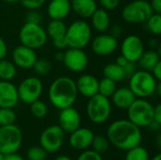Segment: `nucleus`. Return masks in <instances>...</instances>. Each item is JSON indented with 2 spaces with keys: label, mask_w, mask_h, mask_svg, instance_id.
<instances>
[{
  "label": "nucleus",
  "mask_w": 161,
  "mask_h": 160,
  "mask_svg": "<svg viewBox=\"0 0 161 160\" xmlns=\"http://www.w3.org/2000/svg\"><path fill=\"white\" fill-rule=\"evenodd\" d=\"M107 138L116 148L127 151L141 144L142 134L141 128L129 120H117L111 123L107 131Z\"/></svg>",
  "instance_id": "obj_1"
},
{
  "label": "nucleus",
  "mask_w": 161,
  "mask_h": 160,
  "mask_svg": "<svg viewBox=\"0 0 161 160\" xmlns=\"http://www.w3.org/2000/svg\"><path fill=\"white\" fill-rule=\"evenodd\" d=\"M78 91L75 81L68 76H59L50 85L48 98L50 103L58 109L73 107L77 99Z\"/></svg>",
  "instance_id": "obj_2"
},
{
  "label": "nucleus",
  "mask_w": 161,
  "mask_h": 160,
  "mask_svg": "<svg viewBox=\"0 0 161 160\" xmlns=\"http://www.w3.org/2000/svg\"><path fill=\"white\" fill-rule=\"evenodd\" d=\"M92 27L83 19L73 22L67 26L65 41L69 48H85L92 40Z\"/></svg>",
  "instance_id": "obj_3"
},
{
  "label": "nucleus",
  "mask_w": 161,
  "mask_h": 160,
  "mask_svg": "<svg viewBox=\"0 0 161 160\" xmlns=\"http://www.w3.org/2000/svg\"><path fill=\"white\" fill-rule=\"evenodd\" d=\"M158 82L150 72L139 70L129 78L128 88L137 98L145 99L155 94Z\"/></svg>",
  "instance_id": "obj_4"
},
{
  "label": "nucleus",
  "mask_w": 161,
  "mask_h": 160,
  "mask_svg": "<svg viewBox=\"0 0 161 160\" xmlns=\"http://www.w3.org/2000/svg\"><path fill=\"white\" fill-rule=\"evenodd\" d=\"M126 110L127 120L140 128L148 127L154 121V106L146 99L136 98Z\"/></svg>",
  "instance_id": "obj_5"
},
{
  "label": "nucleus",
  "mask_w": 161,
  "mask_h": 160,
  "mask_svg": "<svg viewBox=\"0 0 161 160\" xmlns=\"http://www.w3.org/2000/svg\"><path fill=\"white\" fill-rule=\"evenodd\" d=\"M111 108L112 107L110 100L108 97L97 93L89 98L86 111L91 122L100 124L108 120L111 114Z\"/></svg>",
  "instance_id": "obj_6"
},
{
  "label": "nucleus",
  "mask_w": 161,
  "mask_h": 160,
  "mask_svg": "<svg viewBox=\"0 0 161 160\" xmlns=\"http://www.w3.org/2000/svg\"><path fill=\"white\" fill-rule=\"evenodd\" d=\"M19 39L22 45L36 50L42 48L46 43L48 36L46 30L41 25V24L25 22L20 29Z\"/></svg>",
  "instance_id": "obj_7"
},
{
  "label": "nucleus",
  "mask_w": 161,
  "mask_h": 160,
  "mask_svg": "<svg viewBox=\"0 0 161 160\" xmlns=\"http://www.w3.org/2000/svg\"><path fill=\"white\" fill-rule=\"evenodd\" d=\"M23 133L13 124L0 126V153L5 155L17 153L22 146Z\"/></svg>",
  "instance_id": "obj_8"
},
{
  "label": "nucleus",
  "mask_w": 161,
  "mask_h": 160,
  "mask_svg": "<svg viewBox=\"0 0 161 160\" xmlns=\"http://www.w3.org/2000/svg\"><path fill=\"white\" fill-rule=\"evenodd\" d=\"M153 13L149 1L134 0L123 8L122 18L128 24H142L145 23Z\"/></svg>",
  "instance_id": "obj_9"
},
{
  "label": "nucleus",
  "mask_w": 161,
  "mask_h": 160,
  "mask_svg": "<svg viewBox=\"0 0 161 160\" xmlns=\"http://www.w3.org/2000/svg\"><path fill=\"white\" fill-rule=\"evenodd\" d=\"M43 84L39 77L29 76L25 78L17 88L19 101L30 105L36 100H39L42 94Z\"/></svg>",
  "instance_id": "obj_10"
},
{
  "label": "nucleus",
  "mask_w": 161,
  "mask_h": 160,
  "mask_svg": "<svg viewBox=\"0 0 161 160\" xmlns=\"http://www.w3.org/2000/svg\"><path fill=\"white\" fill-rule=\"evenodd\" d=\"M65 132L59 125H50L46 127L40 136V146L47 153H56L63 145Z\"/></svg>",
  "instance_id": "obj_11"
},
{
  "label": "nucleus",
  "mask_w": 161,
  "mask_h": 160,
  "mask_svg": "<svg viewBox=\"0 0 161 160\" xmlns=\"http://www.w3.org/2000/svg\"><path fill=\"white\" fill-rule=\"evenodd\" d=\"M62 62L73 73H81L89 65V58L83 49L68 48L63 53Z\"/></svg>",
  "instance_id": "obj_12"
},
{
  "label": "nucleus",
  "mask_w": 161,
  "mask_h": 160,
  "mask_svg": "<svg viewBox=\"0 0 161 160\" xmlns=\"http://www.w3.org/2000/svg\"><path fill=\"white\" fill-rule=\"evenodd\" d=\"M143 52L144 43L138 35H128L121 43V55L130 62H137Z\"/></svg>",
  "instance_id": "obj_13"
},
{
  "label": "nucleus",
  "mask_w": 161,
  "mask_h": 160,
  "mask_svg": "<svg viewBox=\"0 0 161 160\" xmlns=\"http://www.w3.org/2000/svg\"><path fill=\"white\" fill-rule=\"evenodd\" d=\"M118 47V40L107 33H100L92 41V50L100 57L111 55Z\"/></svg>",
  "instance_id": "obj_14"
},
{
  "label": "nucleus",
  "mask_w": 161,
  "mask_h": 160,
  "mask_svg": "<svg viewBox=\"0 0 161 160\" xmlns=\"http://www.w3.org/2000/svg\"><path fill=\"white\" fill-rule=\"evenodd\" d=\"M47 36L52 40L53 45L58 51L67 48L65 34L67 30V25L62 20H51L46 26Z\"/></svg>",
  "instance_id": "obj_15"
},
{
  "label": "nucleus",
  "mask_w": 161,
  "mask_h": 160,
  "mask_svg": "<svg viewBox=\"0 0 161 160\" xmlns=\"http://www.w3.org/2000/svg\"><path fill=\"white\" fill-rule=\"evenodd\" d=\"M81 117L79 112L73 107L60 109L58 114V125L65 133H72L80 127Z\"/></svg>",
  "instance_id": "obj_16"
},
{
  "label": "nucleus",
  "mask_w": 161,
  "mask_h": 160,
  "mask_svg": "<svg viewBox=\"0 0 161 160\" xmlns=\"http://www.w3.org/2000/svg\"><path fill=\"white\" fill-rule=\"evenodd\" d=\"M37 55L34 49L25 45H20L12 51V62L21 69H31L37 60Z\"/></svg>",
  "instance_id": "obj_17"
},
{
  "label": "nucleus",
  "mask_w": 161,
  "mask_h": 160,
  "mask_svg": "<svg viewBox=\"0 0 161 160\" xmlns=\"http://www.w3.org/2000/svg\"><path fill=\"white\" fill-rule=\"evenodd\" d=\"M93 137L94 134L91 129L86 127H78L76 130L70 133L69 143L73 149L84 151L91 147Z\"/></svg>",
  "instance_id": "obj_18"
},
{
  "label": "nucleus",
  "mask_w": 161,
  "mask_h": 160,
  "mask_svg": "<svg viewBox=\"0 0 161 160\" xmlns=\"http://www.w3.org/2000/svg\"><path fill=\"white\" fill-rule=\"evenodd\" d=\"M18 102L17 87L10 81L0 80V108H13Z\"/></svg>",
  "instance_id": "obj_19"
},
{
  "label": "nucleus",
  "mask_w": 161,
  "mask_h": 160,
  "mask_svg": "<svg viewBox=\"0 0 161 160\" xmlns=\"http://www.w3.org/2000/svg\"><path fill=\"white\" fill-rule=\"evenodd\" d=\"M78 93L84 97L90 98L98 93L99 80L92 74H86L80 75L75 81Z\"/></svg>",
  "instance_id": "obj_20"
},
{
  "label": "nucleus",
  "mask_w": 161,
  "mask_h": 160,
  "mask_svg": "<svg viewBox=\"0 0 161 160\" xmlns=\"http://www.w3.org/2000/svg\"><path fill=\"white\" fill-rule=\"evenodd\" d=\"M70 0H51L48 4L47 13L51 20H64L71 12Z\"/></svg>",
  "instance_id": "obj_21"
},
{
  "label": "nucleus",
  "mask_w": 161,
  "mask_h": 160,
  "mask_svg": "<svg viewBox=\"0 0 161 160\" xmlns=\"http://www.w3.org/2000/svg\"><path fill=\"white\" fill-rule=\"evenodd\" d=\"M136 98L137 97L128 87H122L116 89L114 93L111 95V102L117 108L126 110Z\"/></svg>",
  "instance_id": "obj_22"
},
{
  "label": "nucleus",
  "mask_w": 161,
  "mask_h": 160,
  "mask_svg": "<svg viewBox=\"0 0 161 160\" xmlns=\"http://www.w3.org/2000/svg\"><path fill=\"white\" fill-rule=\"evenodd\" d=\"M71 8L81 19H88L97 9V3L95 0H72Z\"/></svg>",
  "instance_id": "obj_23"
},
{
  "label": "nucleus",
  "mask_w": 161,
  "mask_h": 160,
  "mask_svg": "<svg viewBox=\"0 0 161 160\" xmlns=\"http://www.w3.org/2000/svg\"><path fill=\"white\" fill-rule=\"evenodd\" d=\"M92 27L99 33H105L110 26V17L108 11L104 8H98L91 17Z\"/></svg>",
  "instance_id": "obj_24"
},
{
  "label": "nucleus",
  "mask_w": 161,
  "mask_h": 160,
  "mask_svg": "<svg viewBox=\"0 0 161 160\" xmlns=\"http://www.w3.org/2000/svg\"><path fill=\"white\" fill-rule=\"evenodd\" d=\"M160 61V55L154 49L147 50L142 54L141 58L137 62H139L140 67L142 70L147 71V72H152L154 67Z\"/></svg>",
  "instance_id": "obj_25"
},
{
  "label": "nucleus",
  "mask_w": 161,
  "mask_h": 160,
  "mask_svg": "<svg viewBox=\"0 0 161 160\" xmlns=\"http://www.w3.org/2000/svg\"><path fill=\"white\" fill-rule=\"evenodd\" d=\"M103 74H104L105 77H107L116 83L122 81L125 78L124 68L119 66L115 62L107 64L103 69Z\"/></svg>",
  "instance_id": "obj_26"
},
{
  "label": "nucleus",
  "mask_w": 161,
  "mask_h": 160,
  "mask_svg": "<svg viewBox=\"0 0 161 160\" xmlns=\"http://www.w3.org/2000/svg\"><path fill=\"white\" fill-rule=\"evenodd\" d=\"M17 74V67L15 64L6 58L0 59V80L10 81Z\"/></svg>",
  "instance_id": "obj_27"
},
{
  "label": "nucleus",
  "mask_w": 161,
  "mask_h": 160,
  "mask_svg": "<svg viewBox=\"0 0 161 160\" xmlns=\"http://www.w3.org/2000/svg\"><path fill=\"white\" fill-rule=\"evenodd\" d=\"M117 89L116 82L104 77L103 79L99 80V85H98V93H100L103 96H106L108 98L111 97V95L114 93V91Z\"/></svg>",
  "instance_id": "obj_28"
},
{
  "label": "nucleus",
  "mask_w": 161,
  "mask_h": 160,
  "mask_svg": "<svg viewBox=\"0 0 161 160\" xmlns=\"http://www.w3.org/2000/svg\"><path fill=\"white\" fill-rule=\"evenodd\" d=\"M148 31L155 35L159 36L161 34V13H153L145 22Z\"/></svg>",
  "instance_id": "obj_29"
},
{
  "label": "nucleus",
  "mask_w": 161,
  "mask_h": 160,
  "mask_svg": "<svg viewBox=\"0 0 161 160\" xmlns=\"http://www.w3.org/2000/svg\"><path fill=\"white\" fill-rule=\"evenodd\" d=\"M109 144L110 143H109L107 137L102 136V135H97V136L93 137L91 147L92 148V150H93L94 152L102 155V154L106 153L108 150Z\"/></svg>",
  "instance_id": "obj_30"
},
{
  "label": "nucleus",
  "mask_w": 161,
  "mask_h": 160,
  "mask_svg": "<svg viewBox=\"0 0 161 160\" xmlns=\"http://www.w3.org/2000/svg\"><path fill=\"white\" fill-rule=\"evenodd\" d=\"M125 160H149L148 151L141 145L126 151Z\"/></svg>",
  "instance_id": "obj_31"
},
{
  "label": "nucleus",
  "mask_w": 161,
  "mask_h": 160,
  "mask_svg": "<svg viewBox=\"0 0 161 160\" xmlns=\"http://www.w3.org/2000/svg\"><path fill=\"white\" fill-rule=\"evenodd\" d=\"M30 112L31 114L38 118V119H42L44 118L47 113H48V108L46 106V104L42 101V100H36L33 103H31L30 105Z\"/></svg>",
  "instance_id": "obj_32"
},
{
  "label": "nucleus",
  "mask_w": 161,
  "mask_h": 160,
  "mask_svg": "<svg viewBox=\"0 0 161 160\" xmlns=\"http://www.w3.org/2000/svg\"><path fill=\"white\" fill-rule=\"evenodd\" d=\"M16 121V114L12 108H0V126L13 124Z\"/></svg>",
  "instance_id": "obj_33"
},
{
  "label": "nucleus",
  "mask_w": 161,
  "mask_h": 160,
  "mask_svg": "<svg viewBox=\"0 0 161 160\" xmlns=\"http://www.w3.org/2000/svg\"><path fill=\"white\" fill-rule=\"evenodd\" d=\"M34 72L38 74V75H46L48 74L51 70H52V65L51 63L45 59V58H37L36 62L34 63L33 67Z\"/></svg>",
  "instance_id": "obj_34"
},
{
  "label": "nucleus",
  "mask_w": 161,
  "mask_h": 160,
  "mask_svg": "<svg viewBox=\"0 0 161 160\" xmlns=\"http://www.w3.org/2000/svg\"><path fill=\"white\" fill-rule=\"evenodd\" d=\"M47 152L41 146L30 147L27 151L26 157L28 160H45L47 157Z\"/></svg>",
  "instance_id": "obj_35"
},
{
  "label": "nucleus",
  "mask_w": 161,
  "mask_h": 160,
  "mask_svg": "<svg viewBox=\"0 0 161 160\" xmlns=\"http://www.w3.org/2000/svg\"><path fill=\"white\" fill-rule=\"evenodd\" d=\"M76 160H103L102 156L93 150H84Z\"/></svg>",
  "instance_id": "obj_36"
},
{
  "label": "nucleus",
  "mask_w": 161,
  "mask_h": 160,
  "mask_svg": "<svg viewBox=\"0 0 161 160\" xmlns=\"http://www.w3.org/2000/svg\"><path fill=\"white\" fill-rule=\"evenodd\" d=\"M46 0H20V3L22 4L23 7L25 8L29 9H38L43 4L45 3Z\"/></svg>",
  "instance_id": "obj_37"
},
{
  "label": "nucleus",
  "mask_w": 161,
  "mask_h": 160,
  "mask_svg": "<svg viewBox=\"0 0 161 160\" xmlns=\"http://www.w3.org/2000/svg\"><path fill=\"white\" fill-rule=\"evenodd\" d=\"M41 21H42V15L37 11V9H29V11L25 15L26 23L41 24Z\"/></svg>",
  "instance_id": "obj_38"
},
{
  "label": "nucleus",
  "mask_w": 161,
  "mask_h": 160,
  "mask_svg": "<svg viewBox=\"0 0 161 160\" xmlns=\"http://www.w3.org/2000/svg\"><path fill=\"white\" fill-rule=\"evenodd\" d=\"M98 1L102 6V8L108 11L116 9L121 3V0H98Z\"/></svg>",
  "instance_id": "obj_39"
},
{
  "label": "nucleus",
  "mask_w": 161,
  "mask_h": 160,
  "mask_svg": "<svg viewBox=\"0 0 161 160\" xmlns=\"http://www.w3.org/2000/svg\"><path fill=\"white\" fill-rule=\"evenodd\" d=\"M124 71H125V78H130L135 72L137 71V67H136V62H128L125 67H124Z\"/></svg>",
  "instance_id": "obj_40"
},
{
  "label": "nucleus",
  "mask_w": 161,
  "mask_h": 160,
  "mask_svg": "<svg viewBox=\"0 0 161 160\" xmlns=\"http://www.w3.org/2000/svg\"><path fill=\"white\" fill-rule=\"evenodd\" d=\"M123 31H124L123 27L120 25H117L116 24V25H114L111 26V28H110V35L113 36L114 38H116L118 40L119 38L122 37Z\"/></svg>",
  "instance_id": "obj_41"
},
{
  "label": "nucleus",
  "mask_w": 161,
  "mask_h": 160,
  "mask_svg": "<svg viewBox=\"0 0 161 160\" xmlns=\"http://www.w3.org/2000/svg\"><path fill=\"white\" fill-rule=\"evenodd\" d=\"M8 53V46L4 39L0 36V59H3L6 58Z\"/></svg>",
  "instance_id": "obj_42"
},
{
  "label": "nucleus",
  "mask_w": 161,
  "mask_h": 160,
  "mask_svg": "<svg viewBox=\"0 0 161 160\" xmlns=\"http://www.w3.org/2000/svg\"><path fill=\"white\" fill-rule=\"evenodd\" d=\"M153 116H154V121L161 124V105L160 104H158L156 107H154Z\"/></svg>",
  "instance_id": "obj_43"
},
{
  "label": "nucleus",
  "mask_w": 161,
  "mask_h": 160,
  "mask_svg": "<svg viewBox=\"0 0 161 160\" xmlns=\"http://www.w3.org/2000/svg\"><path fill=\"white\" fill-rule=\"evenodd\" d=\"M149 3L155 13H161V0H149Z\"/></svg>",
  "instance_id": "obj_44"
},
{
  "label": "nucleus",
  "mask_w": 161,
  "mask_h": 160,
  "mask_svg": "<svg viewBox=\"0 0 161 160\" xmlns=\"http://www.w3.org/2000/svg\"><path fill=\"white\" fill-rule=\"evenodd\" d=\"M151 74H153V76L158 80V81H161V61H159L152 70Z\"/></svg>",
  "instance_id": "obj_45"
},
{
  "label": "nucleus",
  "mask_w": 161,
  "mask_h": 160,
  "mask_svg": "<svg viewBox=\"0 0 161 160\" xmlns=\"http://www.w3.org/2000/svg\"><path fill=\"white\" fill-rule=\"evenodd\" d=\"M4 160H25L21 156H19L17 153L8 154L4 156Z\"/></svg>",
  "instance_id": "obj_46"
},
{
  "label": "nucleus",
  "mask_w": 161,
  "mask_h": 160,
  "mask_svg": "<svg viewBox=\"0 0 161 160\" xmlns=\"http://www.w3.org/2000/svg\"><path fill=\"white\" fill-rule=\"evenodd\" d=\"M128 62H129V61H128V60L124 57V56H122V55H121V56H119V57L117 58V59H116V62H115V63H116V64H118L119 66H121V67H123V68H124V67L128 63Z\"/></svg>",
  "instance_id": "obj_47"
},
{
  "label": "nucleus",
  "mask_w": 161,
  "mask_h": 160,
  "mask_svg": "<svg viewBox=\"0 0 161 160\" xmlns=\"http://www.w3.org/2000/svg\"><path fill=\"white\" fill-rule=\"evenodd\" d=\"M158 45H159V42H158V41L156 40V39H152V40L149 41V46H150L152 49H154V50H156V49L158 48Z\"/></svg>",
  "instance_id": "obj_48"
},
{
  "label": "nucleus",
  "mask_w": 161,
  "mask_h": 160,
  "mask_svg": "<svg viewBox=\"0 0 161 160\" xmlns=\"http://www.w3.org/2000/svg\"><path fill=\"white\" fill-rule=\"evenodd\" d=\"M62 58H63V53L61 52H58L55 55V58L58 61H62Z\"/></svg>",
  "instance_id": "obj_49"
},
{
  "label": "nucleus",
  "mask_w": 161,
  "mask_h": 160,
  "mask_svg": "<svg viewBox=\"0 0 161 160\" xmlns=\"http://www.w3.org/2000/svg\"><path fill=\"white\" fill-rule=\"evenodd\" d=\"M55 160H73L71 157H67V156H58V157H56Z\"/></svg>",
  "instance_id": "obj_50"
},
{
  "label": "nucleus",
  "mask_w": 161,
  "mask_h": 160,
  "mask_svg": "<svg viewBox=\"0 0 161 160\" xmlns=\"http://www.w3.org/2000/svg\"><path fill=\"white\" fill-rule=\"evenodd\" d=\"M3 1H5L6 3H8V4H15V3L20 2V0H3Z\"/></svg>",
  "instance_id": "obj_51"
},
{
  "label": "nucleus",
  "mask_w": 161,
  "mask_h": 160,
  "mask_svg": "<svg viewBox=\"0 0 161 160\" xmlns=\"http://www.w3.org/2000/svg\"><path fill=\"white\" fill-rule=\"evenodd\" d=\"M151 160H161V155L160 154H158L156 157H154Z\"/></svg>",
  "instance_id": "obj_52"
},
{
  "label": "nucleus",
  "mask_w": 161,
  "mask_h": 160,
  "mask_svg": "<svg viewBox=\"0 0 161 160\" xmlns=\"http://www.w3.org/2000/svg\"><path fill=\"white\" fill-rule=\"evenodd\" d=\"M0 160H4V155L0 153Z\"/></svg>",
  "instance_id": "obj_53"
},
{
  "label": "nucleus",
  "mask_w": 161,
  "mask_h": 160,
  "mask_svg": "<svg viewBox=\"0 0 161 160\" xmlns=\"http://www.w3.org/2000/svg\"><path fill=\"white\" fill-rule=\"evenodd\" d=\"M144 1H149V0H144Z\"/></svg>",
  "instance_id": "obj_54"
}]
</instances>
